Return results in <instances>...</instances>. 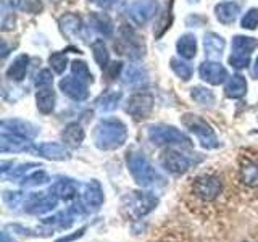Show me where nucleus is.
<instances>
[{
  "label": "nucleus",
  "instance_id": "1",
  "mask_svg": "<svg viewBox=\"0 0 258 242\" xmlns=\"http://www.w3.org/2000/svg\"><path fill=\"white\" fill-rule=\"evenodd\" d=\"M124 137H126L124 125L116 119H107L97 126V144L100 147L105 149L118 147V145L123 144Z\"/></svg>",
  "mask_w": 258,
  "mask_h": 242
},
{
  "label": "nucleus",
  "instance_id": "2",
  "mask_svg": "<svg viewBox=\"0 0 258 242\" xmlns=\"http://www.w3.org/2000/svg\"><path fill=\"white\" fill-rule=\"evenodd\" d=\"M158 10L157 0H137L127 7V16L136 26H142L155 16Z\"/></svg>",
  "mask_w": 258,
  "mask_h": 242
},
{
  "label": "nucleus",
  "instance_id": "3",
  "mask_svg": "<svg viewBox=\"0 0 258 242\" xmlns=\"http://www.w3.org/2000/svg\"><path fill=\"white\" fill-rule=\"evenodd\" d=\"M194 194L204 202H212L221 194V181L216 176H200L194 181Z\"/></svg>",
  "mask_w": 258,
  "mask_h": 242
},
{
  "label": "nucleus",
  "instance_id": "4",
  "mask_svg": "<svg viewBox=\"0 0 258 242\" xmlns=\"http://www.w3.org/2000/svg\"><path fill=\"white\" fill-rule=\"evenodd\" d=\"M119 44L116 45L119 53H124L127 56H131V58H141L144 55V47L139 44V40H137V36L134 34V31L123 24V28L119 29Z\"/></svg>",
  "mask_w": 258,
  "mask_h": 242
},
{
  "label": "nucleus",
  "instance_id": "5",
  "mask_svg": "<svg viewBox=\"0 0 258 242\" xmlns=\"http://www.w3.org/2000/svg\"><path fill=\"white\" fill-rule=\"evenodd\" d=\"M199 75L202 79L207 81L208 84H213V86H220L228 79V71H226V68L221 63L213 62V60L202 63L199 68Z\"/></svg>",
  "mask_w": 258,
  "mask_h": 242
},
{
  "label": "nucleus",
  "instance_id": "6",
  "mask_svg": "<svg viewBox=\"0 0 258 242\" xmlns=\"http://www.w3.org/2000/svg\"><path fill=\"white\" fill-rule=\"evenodd\" d=\"M152 107H153L152 95H149V94H136L127 100L126 111L131 116H134L136 119H142V118L149 116V113L152 111Z\"/></svg>",
  "mask_w": 258,
  "mask_h": 242
},
{
  "label": "nucleus",
  "instance_id": "7",
  "mask_svg": "<svg viewBox=\"0 0 258 242\" xmlns=\"http://www.w3.org/2000/svg\"><path fill=\"white\" fill-rule=\"evenodd\" d=\"M60 89L73 100H84L87 97V83L76 76H68L60 81Z\"/></svg>",
  "mask_w": 258,
  "mask_h": 242
},
{
  "label": "nucleus",
  "instance_id": "8",
  "mask_svg": "<svg viewBox=\"0 0 258 242\" xmlns=\"http://www.w3.org/2000/svg\"><path fill=\"white\" fill-rule=\"evenodd\" d=\"M184 125H187L190 128V131H194L197 136H200L205 145H213V144H210V142H215L213 131L210 129V126L202 118H199L196 115H185Z\"/></svg>",
  "mask_w": 258,
  "mask_h": 242
},
{
  "label": "nucleus",
  "instance_id": "9",
  "mask_svg": "<svg viewBox=\"0 0 258 242\" xmlns=\"http://www.w3.org/2000/svg\"><path fill=\"white\" fill-rule=\"evenodd\" d=\"M150 137H152V141L157 144H173V142L187 141L179 131H176L174 128H152Z\"/></svg>",
  "mask_w": 258,
  "mask_h": 242
},
{
  "label": "nucleus",
  "instance_id": "10",
  "mask_svg": "<svg viewBox=\"0 0 258 242\" xmlns=\"http://www.w3.org/2000/svg\"><path fill=\"white\" fill-rule=\"evenodd\" d=\"M60 29L63 32V36H67L68 39H76L81 34V29H83V23H81V18L78 15H63L60 21Z\"/></svg>",
  "mask_w": 258,
  "mask_h": 242
},
{
  "label": "nucleus",
  "instance_id": "11",
  "mask_svg": "<svg viewBox=\"0 0 258 242\" xmlns=\"http://www.w3.org/2000/svg\"><path fill=\"white\" fill-rule=\"evenodd\" d=\"M224 45H226V42L221 36L215 34V32H208V34H205L204 47H205V52L210 58H220L224 50Z\"/></svg>",
  "mask_w": 258,
  "mask_h": 242
},
{
  "label": "nucleus",
  "instance_id": "12",
  "mask_svg": "<svg viewBox=\"0 0 258 242\" xmlns=\"http://www.w3.org/2000/svg\"><path fill=\"white\" fill-rule=\"evenodd\" d=\"M215 15L218 21H221L223 24H231L236 21L239 15V5L234 2H223L215 7Z\"/></svg>",
  "mask_w": 258,
  "mask_h": 242
},
{
  "label": "nucleus",
  "instance_id": "13",
  "mask_svg": "<svg viewBox=\"0 0 258 242\" xmlns=\"http://www.w3.org/2000/svg\"><path fill=\"white\" fill-rule=\"evenodd\" d=\"M29 65V56L28 55H18L10 65V68L7 70V78L12 81H23L26 76Z\"/></svg>",
  "mask_w": 258,
  "mask_h": 242
},
{
  "label": "nucleus",
  "instance_id": "14",
  "mask_svg": "<svg viewBox=\"0 0 258 242\" xmlns=\"http://www.w3.org/2000/svg\"><path fill=\"white\" fill-rule=\"evenodd\" d=\"M177 52L185 60H190L196 56L197 53V40L194 34H182L179 39H177Z\"/></svg>",
  "mask_w": 258,
  "mask_h": 242
},
{
  "label": "nucleus",
  "instance_id": "15",
  "mask_svg": "<svg viewBox=\"0 0 258 242\" xmlns=\"http://www.w3.org/2000/svg\"><path fill=\"white\" fill-rule=\"evenodd\" d=\"M224 92H226V95L229 97V99H240V97H244L245 92H247L245 78L240 76V75L229 78L228 84H226V87H224Z\"/></svg>",
  "mask_w": 258,
  "mask_h": 242
},
{
  "label": "nucleus",
  "instance_id": "16",
  "mask_svg": "<svg viewBox=\"0 0 258 242\" xmlns=\"http://www.w3.org/2000/svg\"><path fill=\"white\" fill-rule=\"evenodd\" d=\"M37 100V108L42 113H50L55 107V92L50 86L47 87H39V91L36 94Z\"/></svg>",
  "mask_w": 258,
  "mask_h": 242
},
{
  "label": "nucleus",
  "instance_id": "17",
  "mask_svg": "<svg viewBox=\"0 0 258 242\" xmlns=\"http://www.w3.org/2000/svg\"><path fill=\"white\" fill-rule=\"evenodd\" d=\"M258 47V40L255 37L247 36H236L232 39V52L234 53H244L250 55Z\"/></svg>",
  "mask_w": 258,
  "mask_h": 242
},
{
  "label": "nucleus",
  "instance_id": "18",
  "mask_svg": "<svg viewBox=\"0 0 258 242\" xmlns=\"http://www.w3.org/2000/svg\"><path fill=\"white\" fill-rule=\"evenodd\" d=\"M91 24L97 32H100V34L105 37H110L113 34V23L107 15L92 13L91 15Z\"/></svg>",
  "mask_w": 258,
  "mask_h": 242
},
{
  "label": "nucleus",
  "instance_id": "19",
  "mask_svg": "<svg viewBox=\"0 0 258 242\" xmlns=\"http://www.w3.org/2000/svg\"><path fill=\"white\" fill-rule=\"evenodd\" d=\"M240 179L244 181V184L255 188L258 186V161H245L240 168Z\"/></svg>",
  "mask_w": 258,
  "mask_h": 242
},
{
  "label": "nucleus",
  "instance_id": "20",
  "mask_svg": "<svg viewBox=\"0 0 258 242\" xmlns=\"http://www.w3.org/2000/svg\"><path fill=\"white\" fill-rule=\"evenodd\" d=\"M92 55H94V60L97 62V65H99L100 68L108 67L110 53H108L107 45L103 44V40H95L92 44Z\"/></svg>",
  "mask_w": 258,
  "mask_h": 242
},
{
  "label": "nucleus",
  "instance_id": "21",
  "mask_svg": "<svg viewBox=\"0 0 258 242\" xmlns=\"http://www.w3.org/2000/svg\"><path fill=\"white\" fill-rule=\"evenodd\" d=\"M12 8L26 13H39L42 10V0H8Z\"/></svg>",
  "mask_w": 258,
  "mask_h": 242
},
{
  "label": "nucleus",
  "instance_id": "22",
  "mask_svg": "<svg viewBox=\"0 0 258 242\" xmlns=\"http://www.w3.org/2000/svg\"><path fill=\"white\" fill-rule=\"evenodd\" d=\"M145 78H147V73H145L141 67H136V65H129V67L124 70V83L126 84H131V86L142 84Z\"/></svg>",
  "mask_w": 258,
  "mask_h": 242
},
{
  "label": "nucleus",
  "instance_id": "23",
  "mask_svg": "<svg viewBox=\"0 0 258 242\" xmlns=\"http://www.w3.org/2000/svg\"><path fill=\"white\" fill-rule=\"evenodd\" d=\"M171 70L174 71V75L177 78H181L182 81H189L192 78V68L187 62H184L181 58H171Z\"/></svg>",
  "mask_w": 258,
  "mask_h": 242
},
{
  "label": "nucleus",
  "instance_id": "24",
  "mask_svg": "<svg viewBox=\"0 0 258 242\" xmlns=\"http://www.w3.org/2000/svg\"><path fill=\"white\" fill-rule=\"evenodd\" d=\"M84 133H83V128L79 125H70L63 133V139L64 142H68L70 145H79L81 141H83Z\"/></svg>",
  "mask_w": 258,
  "mask_h": 242
},
{
  "label": "nucleus",
  "instance_id": "25",
  "mask_svg": "<svg viewBox=\"0 0 258 242\" xmlns=\"http://www.w3.org/2000/svg\"><path fill=\"white\" fill-rule=\"evenodd\" d=\"M71 71H73V76L79 78L81 81H84V83H92V73L89 70V67L81 60H75L71 63Z\"/></svg>",
  "mask_w": 258,
  "mask_h": 242
},
{
  "label": "nucleus",
  "instance_id": "26",
  "mask_svg": "<svg viewBox=\"0 0 258 242\" xmlns=\"http://www.w3.org/2000/svg\"><path fill=\"white\" fill-rule=\"evenodd\" d=\"M192 99L202 105H212L215 102V95L210 89L197 86L192 89Z\"/></svg>",
  "mask_w": 258,
  "mask_h": 242
},
{
  "label": "nucleus",
  "instance_id": "27",
  "mask_svg": "<svg viewBox=\"0 0 258 242\" xmlns=\"http://www.w3.org/2000/svg\"><path fill=\"white\" fill-rule=\"evenodd\" d=\"M48 63H50V67L55 73L61 75V73L64 71V68H67V65H68V58L63 52H55L48 56Z\"/></svg>",
  "mask_w": 258,
  "mask_h": 242
},
{
  "label": "nucleus",
  "instance_id": "28",
  "mask_svg": "<svg viewBox=\"0 0 258 242\" xmlns=\"http://www.w3.org/2000/svg\"><path fill=\"white\" fill-rule=\"evenodd\" d=\"M166 165L173 169V171H182V169H185V166H187V161H185V158H182L181 155H177V153L174 152H169L166 153Z\"/></svg>",
  "mask_w": 258,
  "mask_h": 242
},
{
  "label": "nucleus",
  "instance_id": "29",
  "mask_svg": "<svg viewBox=\"0 0 258 242\" xmlns=\"http://www.w3.org/2000/svg\"><path fill=\"white\" fill-rule=\"evenodd\" d=\"M244 29H256L258 28V8H250V10L244 15V18L240 21Z\"/></svg>",
  "mask_w": 258,
  "mask_h": 242
},
{
  "label": "nucleus",
  "instance_id": "30",
  "mask_svg": "<svg viewBox=\"0 0 258 242\" xmlns=\"http://www.w3.org/2000/svg\"><path fill=\"white\" fill-rule=\"evenodd\" d=\"M119 99H121L119 92H108V94H105L102 99L99 100V107L102 110H111V108H115L116 105H118Z\"/></svg>",
  "mask_w": 258,
  "mask_h": 242
},
{
  "label": "nucleus",
  "instance_id": "31",
  "mask_svg": "<svg viewBox=\"0 0 258 242\" xmlns=\"http://www.w3.org/2000/svg\"><path fill=\"white\" fill-rule=\"evenodd\" d=\"M229 65L236 70H244L250 65V55H244V53H234L229 56Z\"/></svg>",
  "mask_w": 258,
  "mask_h": 242
},
{
  "label": "nucleus",
  "instance_id": "32",
  "mask_svg": "<svg viewBox=\"0 0 258 242\" xmlns=\"http://www.w3.org/2000/svg\"><path fill=\"white\" fill-rule=\"evenodd\" d=\"M44 155L50 157V158H63L67 157V152H64L60 145H52V144H47L42 147Z\"/></svg>",
  "mask_w": 258,
  "mask_h": 242
},
{
  "label": "nucleus",
  "instance_id": "33",
  "mask_svg": "<svg viewBox=\"0 0 258 242\" xmlns=\"http://www.w3.org/2000/svg\"><path fill=\"white\" fill-rule=\"evenodd\" d=\"M52 81H53V78H52V73L48 71V70H42L37 75V78H36V86L37 87H47V86H52Z\"/></svg>",
  "mask_w": 258,
  "mask_h": 242
},
{
  "label": "nucleus",
  "instance_id": "34",
  "mask_svg": "<svg viewBox=\"0 0 258 242\" xmlns=\"http://www.w3.org/2000/svg\"><path fill=\"white\" fill-rule=\"evenodd\" d=\"M121 68H123V63H121V62H115V63L108 65V67H107V76L110 79L116 78V75L121 71Z\"/></svg>",
  "mask_w": 258,
  "mask_h": 242
},
{
  "label": "nucleus",
  "instance_id": "35",
  "mask_svg": "<svg viewBox=\"0 0 258 242\" xmlns=\"http://www.w3.org/2000/svg\"><path fill=\"white\" fill-rule=\"evenodd\" d=\"M91 2L102 8H115L121 4V0H91Z\"/></svg>",
  "mask_w": 258,
  "mask_h": 242
},
{
  "label": "nucleus",
  "instance_id": "36",
  "mask_svg": "<svg viewBox=\"0 0 258 242\" xmlns=\"http://www.w3.org/2000/svg\"><path fill=\"white\" fill-rule=\"evenodd\" d=\"M252 75H253V78L258 79V58L255 60V65H253V68H252Z\"/></svg>",
  "mask_w": 258,
  "mask_h": 242
}]
</instances>
